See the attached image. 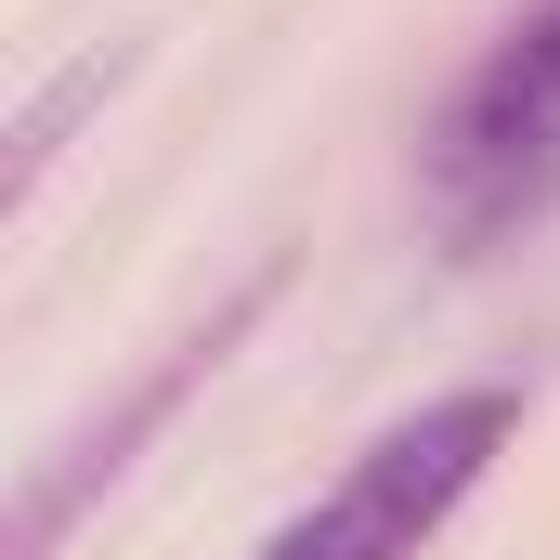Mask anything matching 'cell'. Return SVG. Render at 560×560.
Returning <instances> with one entry per match:
<instances>
[{
	"mask_svg": "<svg viewBox=\"0 0 560 560\" xmlns=\"http://www.w3.org/2000/svg\"><path fill=\"white\" fill-rule=\"evenodd\" d=\"M248 313H261V300H222V313H209V326H196V339H183V352H170V365L143 378L131 405L92 430V443H66V456H52V469L26 482V509H13V560H52V535H66V522L92 509V482H118V469H131V443L170 418V405H183V392H196V378H209L222 352H235V326H248Z\"/></svg>",
	"mask_w": 560,
	"mask_h": 560,
	"instance_id": "obj_3",
	"label": "cell"
},
{
	"mask_svg": "<svg viewBox=\"0 0 560 560\" xmlns=\"http://www.w3.org/2000/svg\"><path fill=\"white\" fill-rule=\"evenodd\" d=\"M79 105H105V52H92V66H66V79L13 118V196H39V170H52V143L79 131Z\"/></svg>",
	"mask_w": 560,
	"mask_h": 560,
	"instance_id": "obj_4",
	"label": "cell"
},
{
	"mask_svg": "<svg viewBox=\"0 0 560 560\" xmlns=\"http://www.w3.org/2000/svg\"><path fill=\"white\" fill-rule=\"evenodd\" d=\"M509 443H522V392H495V378L430 392L418 418H392L365 456H339L248 560H430V535L482 495V469Z\"/></svg>",
	"mask_w": 560,
	"mask_h": 560,
	"instance_id": "obj_2",
	"label": "cell"
},
{
	"mask_svg": "<svg viewBox=\"0 0 560 560\" xmlns=\"http://www.w3.org/2000/svg\"><path fill=\"white\" fill-rule=\"evenodd\" d=\"M418 209L456 261L560 209V0H522L418 131Z\"/></svg>",
	"mask_w": 560,
	"mask_h": 560,
	"instance_id": "obj_1",
	"label": "cell"
}]
</instances>
